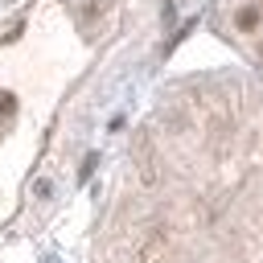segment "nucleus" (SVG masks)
<instances>
[{"label": "nucleus", "mask_w": 263, "mask_h": 263, "mask_svg": "<svg viewBox=\"0 0 263 263\" xmlns=\"http://www.w3.org/2000/svg\"><path fill=\"white\" fill-rule=\"evenodd\" d=\"M12 111H16V99L12 95H0V119H8Z\"/></svg>", "instance_id": "nucleus-2"}, {"label": "nucleus", "mask_w": 263, "mask_h": 263, "mask_svg": "<svg viewBox=\"0 0 263 263\" xmlns=\"http://www.w3.org/2000/svg\"><path fill=\"white\" fill-rule=\"evenodd\" d=\"M234 25H238L242 33H255V29H259V8H255V4L238 8V12H234Z\"/></svg>", "instance_id": "nucleus-1"}]
</instances>
